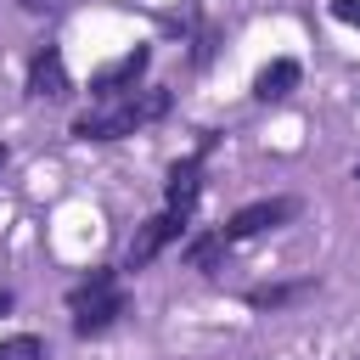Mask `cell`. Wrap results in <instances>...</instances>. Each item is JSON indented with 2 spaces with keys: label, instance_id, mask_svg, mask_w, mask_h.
Here are the masks:
<instances>
[{
  "label": "cell",
  "instance_id": "cell-2",
  "mask_svg": "<svg viewBox=\"0 0 360 360\" xmlns=\"http://www.w3.org/2000/svg\"><path fill=\"white\" fill-rule=\"evenodd\" d=\"M68 309H73V332L90 338V332H101L124 304H118V292H112V276L101 270V276H90V287H73V292H68Z\"/></svg>",
  "mask_w": 360,
  "mask_h": 360
},
{
  "label": "cell",
  "instance_id": "cell-6",
  "mask_svg": "<svg viewBox=\"0 0 360 360\" xmlns=\"http://www.w3.org/2000/svg\"><path fill=\"white\" fill-rule=\"evenodd\" d=\"M141 68H146V51L118 56L112 68H101V73L90 79V96H96V101H118V96H129V84L141 79Z\"/></svg>",
  "mask_w": 360,
  "mask_h": 360
},
{
  "label": "cell",
  "instance_id": "cell-3",
  "mask_svg": "<svg viewBox=\"0 0 360 360\" xmlns=\"http://www.w3.org/2000/svg\"><path fill=\"white\" fill-rule=\"evenodd\" d=\"M180 231H186V214H174V208H169V214H158V219H146V225L129 236V248H124V270H146V264H152V259H158Z\"/></svg>",
  "mask_w": 360,
  "mask_h": 360
},
{
  "label": "cell",
  "instance_id": "cell-10",
  "mask_svg": "<svg viewBox=\"0 0 360 360\" xmlns=\"http://www.w3.org/2000/svg\"><path fill=\"white\" fill-rule=\"evenodd\" d=\"M332 17L349 22V28H360V0H332Z\"/></svg>",
  "mask_w": 360,
  "mask_h": 360
},
{
  "label": "cell",
  "instance_id": "cell-12",
  "mask_svg": "<svg viewBox=\"0 0 360 360\" xmlns=\"http://www.w3.org/2000/svg\"><path fill=\"white\" fill-rule=\"evenodd\" d=\"M6 158H11V152H6V141H0V169H6Z\"/></svg>",
  "mask_w": 360,
  "mask_h": 360
},
{
  "label": "cell",
  "instance_id": "cell-11",
  "mask_svg": "<svg viewBox=\"0 0 360 360\" xmlns=\"http://www.w3.org/2000/svg\"><path fill=\"white\" fill-rule=\"evenodd\" d=\"M17 6H22V11H34V17H45V11H56L62 0H17Z\"/></svg>",
  "mask_w": 360,
  "mask_h": 360
},
{
  "label": "cell",
  "instance_id": "cell-8",
  "mask_svg": "<svg viewBox=\"0 0 360 360\" xmlns=\"http://www.w3.org/2000/svg\"><path fill=\"white\" fill-rule=\"evenodd\" d=\"M191 202H197V158H191V163H180V169L169 174V208H174V214H186Z\"/></svg>",
  "mask_w": 360,
  "mask_h": 360
},
{
  "label": "cell",
  "instance_id": "cell-1",
  "mask_svg": "<svg viewBox=\"0 0 360 360\" xmlns=\"http://www.w3.org/2000/svg\"><path fill=\"white\" fill-rule=\"evenodd\" d=\"M163 112H169V90L118 96V101H101L96 112H84V118H73V135L79 141H118V135H135L141 124H152Z\"/></svg>",
  "mask_w": 360,
  "mask_h": 360
},
{
  "label": "cell",
  "instance_id": "cell-5",
  "mask_svg": "<svg viewBox=\"0 0 360 360\" xmlns=\"http://www.w3.org/2000/svg\"><path fill=\"white\" fill-rule=\"evenodd\" d=\"M28 96H39V101H68L73 96V79H68V62H62L56 45L34 51V62H28Z\"/></svg>",
  "mask_w": 360,
  "mask_h": 360
},
{
  "label": "cell",
  "instance_id": "cell-9",
  "mask_svg": "<svg viewBox=\"0 0 360 360\" xmlns=\"http://www.w3.org/2000/svg\"><path fill=\"white\" fill-rule=\"evenodd\" d=\"M0 360H45V343L34 332H17V338H0Z\"/></svg>",
  "mask_w": 360,
  "mask_h": 360
},
{
  "label": "cell",
  "instance_id": "cell-7",
  "mask_svg": "<svg viewBox=\"0 0 360 360\" xmlns=\"http://www.w3.org/2000/svg\"><path fill=\"white\" fill-rule=\"evenodd\" d=\"M298 90V62L292 56H276L270 68H259V79H253V96L259 101H287Z\"/></svg>",
  "mask_w": 360,
  "mask_h": 360
},
{
  "label": "cell",
  "instance_id": "cell-4",
  "mask_svg": "<svg viewBox=\"0 0 360 360\" xmlns=\"http://www.w3.org/2000/svg\"><path fill=\"white\" fill-rule=\"evenodd\" d=\"M292 214H298V202H292V197L248 202V208H236V214H231V225H225L219 236H225V248H231V242H248V236H259V231H270V225H281V219H292Z\"/></svg>",
  "mask_w": 360,
  "mask_h": 360
},
{
  "label": "cell",
  "instance_id": "cell-13",
  "mask_svg": "<svg viewBox=\"0 0 360 360\" xmlns=\"http://www.w3.org/2000/svg\"><path fill=\"white\" fill-rule=\"evenodd\" d=\"M354 180H360V169H354Z\"/></svg>",
  "mask_w": 360,
  "mask_h": 360
}]
</instances>
